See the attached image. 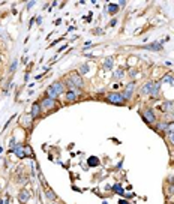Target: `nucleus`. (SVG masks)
Returning a JSON list of instances; mask_svg holds the SVG:
<instances>
[{
  "instance_id": "39448f33",
  "label": "nucleus",
  "mask_w": 174,
  "mask_h": 204,
  "mask_svg": "<svg viewBox=\"0 0 174 204\" xmlns=\"http://www.w3.org/2000/svg\"><path fill=\"white\" fill-rule=\"evenodd\" d=\"M141 114V117H143V120L147 123V125H150V126H153L155 123H156V116H155V113L152 108H146L144 113H140Z\"/></svg>"
},
{
  "instance_id": "ddd939ff",
  "label": "nucleus",
  "mask_w": 174,
  "mask_h": 204,
  "mask_svg": "<svg viewBox=\"0 0 174 204\" xmlns=\"http://www.w3.org/2000/svg\"><path fill=\"white\" fill-rule=\"evenodd\" d=\"M168 123H170V122H164V120H162V122H159L158 125L153 126V129L156 131V132H159V134H165L167 129H168Z\"/></svg>"
},
{
  "instance_id": "7c9ffc66",
  "label": "nucleus",
  "mask_w": 174,
  "mask_h": 204,
  "mask_svg": "<svg viewBox=\"0 0 174 204\" xmlns=\"http://www.w3.org/2000/svg\"><path fill=\"white\" fill-rule=\"evenodd\" d=\"M36 21H38V24H41V23H42V18H41V17H38V18H36Z\"/></svg>"
},
{
  "instance_id": "6e6552de",
  "label": "nucleus",
  "mask_w": 174,
  "mask_h": 204,
  "mask_svg": "<svg viewBox=\"0 0 174 204\" xmlns=\"http://www.w3.org/2000/svg\"><path fill=\"white\" fill-rule=\"evenodd\" d=\"M161 113L164 114H173L174 113V101H164L159 107Z\"/></svg>"
},
{
  "instance_id": "1a4fd4ad",
  "label": "nucleus",
  "mask_w": 174,
  "mask_h": 204,
  "mask_svg": "<svg viewBox=\"0 0 174 204\" xmlns=\"http://www.w3.org/2000/svg\"><path fill=\"white\" fill-rule=\"evenodd\" d=\"M21 126L32 131V128H33V117H32V114H24L21 117Z\"/></svg>"
},
{
  "instance_id": "5701e85b",
  "label": "nucleus",
  "mask_w": 174,
  "mask_h": 204,
  "mask_svg": "<svg viewBox=\"0 0 174 204\" xmlns=\"http://www.w3.org/2000/svg\"><path fill=\"white\" fill-rule=\"evenodd\" d=\"M47 197H48L50 200H57V195L53 192L51 189H48V191H47Z\"/></svg>"
},
{
  "instance_id": "f257e3e1",
  "label": "nucleus",
  "mask_w": 174,
  "mask_h": 204,
  "mask_svg": "<svg viewBox=\"0 0 174 204\" xmlns=\"http://www.w3.org/2000/svg\"><path fill=\"white\" fill-rule=\"evenodd\" d=\"M65 84H66V87L72 90V89H81L83 86H84V80H83V77L78 74V72H71L66 78H65Z\"/></svg>"
},
{
  "instance_id": "473e14b6",
  "label": "nucleus",
  "mask_w": 174,
  "mask_h": 204,
  "mask_svg": "<svg viewBox=\"0 0 174 204\" xmlns=\"http://www.w3.org/2000/svg\"><path fill=\"white\" fill-rule=\"evenodd\" d=\"M170 183H171V185L174 186V176H173V177H171V182H170Z\"/></svg>"
},
{
  "instance_id": "393cba45",
  "label": "nucleus",
  "mask_w": 174,
  "mask_h": 204,
  "mask_svg": "<svg viewBox=\"0 0 174 204\" xmlns=\"http://www.w3.org/2000/svg\"><path fill=\"white\" fill-rule=\"evenodd\" d=\"M168 134V140H170V143L174 146V132H167Z\"/></svg>"
},
{
  "instance_id": "c85d7f7f",
  "label": "nucleus",
  "mask_w": 174,
  "mask_h": 204,
  "mask_svg": "<svg viewBox=\"0 0 174 204\" xmlns=\"http://www.w3.org/2000/svg\"><path fill=\"white\" fill-rule=\"evenodd\" d=\"M168 117H170V120H171V122H174V113H173V114H168Z\"/></svg>"
},
{
  "instance_id": "72a5a7b5",
  "label": "nucleus",
  "mask_w": 174,
  "mask_h": 204,
  "mask_svg": "<svg viewBox=\"0 0 174 204\" xmlns=\"http://www.w3.org/2000/svg\"><path fill=\"white\" fill-rule=\"evenodd\" d=\"M0 65H2V57H0Z\"/></svg>"
},
{
  "instance_id": "9d476101",
  "label": "nucleus",
  "mask_w": 174,
  "mask_h": 204,
  "mask_svg": "<svg viewBox=\"0 0 174 204\" xmlns=\"http://www.w3.org/2000/svg\"><path fill=\"white\" fill-rule=\"evenodd\" d=\"M11 152H14L20 159H24V158L27 156V155H26V146H24V144H15V146H12Z\"/></svg>"
},
{
  "instance_id": "9b49d317",
  "label": "nucleus",
  "mask_w": 174,
  "mask_h": 204,
  "mask_svg": "<svg viewBox=\"0 0 174 204\" xmlns=\"http://www.w3.org/2000/svg\"><path fill=\"white\" fill-rule=\"evenodd\" d=\"M30 198H32V192H30V191H27V189H21V191H20V194H18L20 203H23V204L29 203Z\"/></svg>"
},
{
  "instance_id": "6ab92c4d",
  "label": "nucleus",
  "mask_w": 174,
  "mask_h": 204,
  "mask_svg": "<svg viewBox=\"0 0 174 204\" xmlns=\"http://www.w3.org/2000/svg\"><path fill=\"white\" fill-rule=\"evenodd\" d=\"M123 75H125V71H123V69H117V71L113 74V80H120Z\"/></svg>"
},
{
  "instance_id": "423d86ee",
  "label": "nucleus",
  "mask_w": 174,
  "mask_h": 204,
  "mask_svg": "<svg viewBox=\"0 0 174 204\" xmlns=\"http://www.w3.org/2000/svg\"><path fill=\"white\" fill-rule=\"evenodd\" d=\"M81 96V89H72V90H68L66 95H65V99H66V102L68 104H72V102H77L78 101V98Z\"/></svg>"
},
{
  "instance_id": "412c9836",
  "label": "nucleus",
  "mask_w": 174,
  "mask_h": 204,
  "mask_svg": "<svg viewBox=\"0 0 174 204\" xmlns=\"http://www.w3.org/2000/svg\"><path fill=\"white\" fill-rule=\"evenodd\" d=\"M162 81H165V83H170V84H173L174 83V77L171 74H167L165 77H164V80Z\"/></svg>"
},
{
  "instance_id": "2eb2a0df",
  "label": "nucleus",
  "mask_w": 174,
  "mask_h": 204,
  "mask_svg": "<svg viewBox=\"0 0 174 204\" xmlns=\"http://www.w3.org/2000/svg\"><path fill=\"white\" fill-rule=\"evenodd\" d=\"M102 66H104V69H107V71L113 69V66H114V59H113V57H108V59H105L104 63H102Z\"/></svg>"
},
{
  "instance_id": "7ed1b4c3",
  "label": "nucleus",
  "mask_w": 174,
  "mask_h": 204,
  "mask_svg": "<svg viewBox=\"0 0 174 204\" xmlns=\"http://www.w3.org/2000/svg\"><path fill=\"white\" fill-rule=\"evenodd\" d=\"M104 101L107 104H111V105H119V107H123V105H126V101H125V98H123L122 93L119 92H110L105 95Z\"/></svg>"
},
{
  "instance_id": "2f4dec72",
  "label": "nucleus",
  "mask_w": 174,
  "mask_h": 204,
  "mask_svg": "<svg viewBox=\"0 0 174 204\" xmlns=\"http://www.w3.org/2000/svg\"><path fill=\"white\" fill-rule=\"evenodd\" d=\"M119 204H129V203H128V201H123V200H120V203H119Z\"/></svg>"
},
{
  "instance_id": "f8f14e48",
  "label": "nucleus",
  "mask_w": 174,
  "mask_h": 204,
  "mask_svg": "<svg viewBox=\"0 0 174 204\" xmlns=\"http://www.w3.org/2000/svg\"><path fill=\"white\" fill-rule=\"evenodd\" d=\"M32 117H33V120H36V119H39L41 116H42V108H41V104L39 102H35L33 105H32Z\"/></svg>"
},
{
  "instance_id": "b1692460",
  "label": "nucleus",
  "mask_w": 174,
  "mask_h": 204,
  "mask_svg": "<svg viewBox=\"0 0 174 204\" xmlns=\"http://www.w3.org/2000/svg\"><path fill=\"white\" fill-rule=\"evenodd\" d=\"M17 66H18V62H17V60H14V62H12V65H11V69H9V71H11V74L17 69Z\"/></svg>"
},
{
  "instance_id": "0eeeda50",
  "label": "nucleus",
  "mask_w": 174,
  "mask_h": 204,
  "mask_svg": "<svg viewBox=\"0 0 174 204\" xmlns=\"http://www.w3.org/2000/svg\"><path fill=\"white\" fill-rule=\"evenodd\" d=\"M134 92H135V83L134 81H131L129 84H126L125 86V89H123V98H125V101H129V99H132V96H134Z\"/></svg>"
},
{
  "instance_id": "dca6fc26",
  "label": "nucleus",
  "mask_w": 174,
  "mask_h": 204,
  "mask_svg": "<svg viewBox=\"0 0 174 204\" xmlns=\"http://www.w3.org/2000/svg\"><path fill=\"white\" fill-rule=\"evenodd\" d=\"M159 90H161V81H158L153 84V90L150 93V96H152V99H156V96L159 95Z\"/></svg>"
},
{
  "instance_id": "20e7f679",
  "label": "nucleus",
  "mask_w": 174,
  "mask_h": 204,
  "mask_svg": "<svg viewBox=\"0 0 174 204\" xmlns=\"http://www.w3.org/2000/svg\"><path fill=\"white\" fill-rule=\"evenodd\" d=\"M41 108H42V111L44 113H50V111H54V110H57V107H59V104H57V101L56 99H51V98H44L41 102Z\"/></svg>"
},
{
  "instance_id": "cd10ccee",
  "label": "nucleus",
  "mask_w": 174,
  "mask_h": 204,
  "mask_svg": "<svg viewBox=\"0 0 174 204\" xmlns=\"http://www.w3.org/2000/svg\"><path fill=\"white\" fill-rule=\"evenodd\" d=\"M168 195H174V186L173 185L168 188Z\"/></svg>"
},
{
  "instance_id": "c756f323",
  "label": "nucleus",
  "mask_w": 174,
  "mask_h": 204,
  "mask_svg": "<svg viewBox=\"0 0 174 204\" xmlns=\"http://www.w3.org/2000/svg\"><path fill=\"white\" fill-rule=\"evenodd\" d=\"M116 23H117V21H116V20H111V21H110V26H114V24H116Z\"/></svg>"
},
{
  "instance_id": "4be33fe9",
  "label": "nucleus",
  "mask_w": 174,
  "mask_h": 204,
  "mask_svg": "<svg viewBox=\"0 0 174 204\" xmlns=\"http://www.w3.org/2000/svg\"><path fill=\"white\" fill-rule=\"evenodd\" d=\"M87 71H89V65L84 63V65H81V66H80V72H78V74H80V75L87 74Z\"/></svg>"
},
{
  "instance_id": "bb28decb",
  "label": "nucleus",
  "mask_w": 174,
  "mask_h": 204,
  "mask_svg": "<svg viewBox=\"0 0 174 204\" xmlns=\"http://www.w3.org/2000/svg\"><path fill=\"white\" fill-rule=\"evenodd\" d=\"M135 75H137V69H129V77L134 80L135 78Z\"/></svg>"
},
{
  "instance_id": "aec40b11",
  "label": "nucleus",
  "mask_w": 174,
  "mask_h": 204,
  "mask_svg": "<svg viewBox=\"0 0 174 204\" xmlns=\"http://www.w3.org/2000/svg\"><path fill=\"white\" fill-rule=\"evenodd\" d=\"M87 164H89L90 167H95V165H98V164H99V161H98V159H96L95 156H92V158H90V159L87 161Z\"/></svg>"
},
{
  "instance_id": "a211bd4d",
  "label": "nucleus",
  "mask_w": 174,
  "mask_h": 204,
  "mask_svg": "<svg viewBox=\"0 0 174 204\" xmlns=\"http://www.w3.org/2000/svg\"><path fill=\"white\" fill-rule=\"evenodd\" d=\"M117 11H119V5H114V3H111V5H108V12H110L111 15H114V14H117Z\"/></svg>"
},
{
  "instance_id": "f3484780",
  "label": "nucleus",
  "mask_w": 174,
  "mask_h": 204,
  "mask_svg": "<svg viewBox=\"0 0 174 204\" xmlns=\"http://www.w3.org/2000/svg\"><path fill=\"white\" fill-rule=\"evenodd\" d=\"M146 48H147V50H153V51H159V50H162V45H161L159 42H153V44L147 45Z\"/></svg>"
},
{
  "instance_id": "f03ea898",
  "label": "nucleus",
  "mask_w": 174,
  "mask_h": 204,
  "mask_svg": "<svg viewBox=\"0 0 174 204\" xmlns=\"http://www.w3.org/2000/svg\"><path fill=\"white\" fill-rule=\"evenodd\" d=\"M65 90H66V84H65V81H56V83H53L51 86H48L45 95H47V98L56 99L59 95H62Z\"/></svg>"
},
{
  "instance_id": "a878e982",
  "label": "nucleus",
  "mask_w": 174,
  "mask_h": 204,
  "mask_svg": "<svg viewBox=\"0 0 174 204\" xmlns=\"http://www.w3.org/2000/svg\"><path fill=\"white\" fill-rule=\"evenodd\" d=\"M167 132H174V122H170L168 123V129H167ZM165 132V134H167Z\"/></svg>"
},
{
  "instance_id": "4468645a",
  "label": "nucleus",
  "mask_w": 174,
  "mask_h": 204,
  "mask_svg": "<svg viewBox=\"0 0 174 204\" xmlns=\"http://www.w3.org/2000/svg\"><path fill=\"white\" fill-rule=\"evenodd\" d=\"M153 84H155L153 81H147V83L141 87V93H143V95H150L152 90H153Z\"/></svg>"
}]
</instances>
